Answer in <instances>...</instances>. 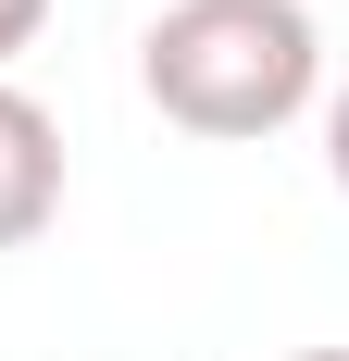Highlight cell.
<instances>
[{"mask_svg":"<svg viewBox=\"0 0 349 361\" xmlns=\"http://www.w3.org/2000/svg\"><path fill=\"white\" fill-rule=\"evenodd\" d=\"M138 87L187 137H275L324 87V37L300 0H162L138 37Z\"/></svg>","mask_w":349,"mask_h":361,"instance_id":"cell-1","label":"cell"},{"mask_svg":"<svg viewBox=\"0 0 349 361\" xmlns=\"http://www.w3.org/2000/svg\"><path fill=\"white\" fill-rule=\"evenodd\" d=\"M50 212H63V125L0 75V250H25Z\"/></svg>","mask_w":349,"mask_h":361,"instance_id":"cell-2","label":"cell"},{"mask_svg":"<svg viewBox=\"0 0 349 361\" xmlns=\"http://www.w3.org/2000/svg\"><path fill=\"white\" fill-rule=\"evenodd\" d=\"M324 175H337V200H349V87L324 100Z\"/></svg>","mask_w":349,"mask_h":361,"instance_id":"cell-3","label":"cell"},{"mask_svg":"<svg viewBox=\"0 0 349 361\" xmlns=\"http://www.w3.org/2000/svg\"><path fill=\"white\" fill-rule=\"evenodd\" d=\"M37 25H50V0H0V63H13V50H25Z\"/></svg>","mask_w":349,"mask_h":361,"instance_id":"cell-4","label":"cell"},{"mask_svg":"<svg viewBox=\"0 0 349 361\" xmlns=\"http://www.w3.org/2000/svg\"><path fill=\"white\" fill-rule=\"evenodd\" d=\"M287 361H349V349H287Z\"/></svg>","mask_w":349,"mask_h":361,"instance_id":"cell-5","label":"cell"}]
</instances>
